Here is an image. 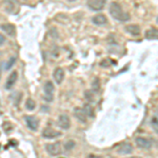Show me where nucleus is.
<instances>
[{
  "mask_svg": "<svg viewBox=\"0 0 158 158\" xmlns=\"http://www.w3.org/2000/svg\"><path fill=\"white\" fill-rule=\"evenodd\" d=\"M74 147H75V142L72 141V140H69L67 143L64 144V149L65 150H72Z\"/></svg>",
  "mask_w": 158,
  "mask_h": 158,
  "instance_id": "5701e85b",
  "label": "nucleus"
},
{
  "mask_svg": "<svg viewBox=\"0 0 158 158\" xmlns=\"http://www.w3.org/2000/svg\"><path fill=\"white\" fill-rule=\"evenodd\" d=\"M106 0H88L89 9L94 12H99L106 6Z\"/></svg>",
  "mask_w": 158,
  "mask_h": 158,
  "instance_id": "20e7f679",
  "label": "nucleus"
},
{
  "mask_svg": "<svg viewBox=\"0 0 158 158\" xmlns=\"http://www.w3.org/2000/svg\"><path fill=\"white\" fill-rule=\"evenodd\" d=\"M15 61H16V57H11L9 60L6 61V62H4V67L2 68V69H4V70H10L12 67H13V64L15 63Z\"/></svg>",
  "mask_w": 158,
  "mask_h": 158,
  "instance_id": "412c9836",
  "label": "nucleus"
},
{
  "mask_svg": "<svg viewBox=\"0 0 158 158\" xmlns=\"http://www.w3.org/2000/svg\"><path fill=\"white\" fill-rule=\"evenodd\" d=\"M151 127H152L153 131H154L156 134H158V118H157L156 116L152 117V119H151Z\"/></svg>",
  "mask_w": 158,
  "mask_h": 158,
  "instance_id": "aec40b11",
  "label": "nucleus"
},
{
  "mask_svg": "<svg viewBox=\"0 0 158 158\" xmlns=\"http://www.w3.org/2000/svg\"><path fill=\"white\" fill-rule=\"evenodd\" d=\"M92 22H93L95 25H104L108 22V19H106V17L104 16L103 14H97L95 15V16L92 17Z\"/></svg>",
  "mask_w": 158,
  "mask_h": 158,
  "instance_id": "ddd939ff",
  "label": "nucleus"
},
{
  "mask_svg": "<svg viewBox=\"0 0 158 158\" xmlns=\"http://www.w3.org/2000/svg\"><path fill=\"white\" fill-rule=\"evenodd\" d=\"M54 90L55 88L52 81H47L44 85V88H43V91H44V99L48 102L53 101V98H54Z\"/></svg>",
  "mask_w": 158,
  "mask_h": 158,
  "instance_id": "7ed1b4c3",
  "label": "nucleus"
},
{
  "mask_svg": "<svg viewBox=\"0 0 158 158\" xmlns=\"http://www.w3.org/2000/svg\"><path fill=\"white\" fill-rule=\"evenodd\" d=\"M85 99H86V100H89V103H90L91 101H93V96H92L91 92L86 91L85 93Z\"/></svg>",
  "mask_w": 158,
  "mask_h": 158,
  "instance_id": "b1692460",
  "label": "nucleus"
},
{
  "mask_svg": "<svg viewBox=\"0 0 158 158\" xmlns=\"http://www.w3.org/2000/svg\"><path fill=\"white\" fill-rule=\"evenodd\" d=\"M74 115H75V117L78 119L79 121L82 122V123H85V122H86V119H88V116H86V114L85 113V111H83V109L76 108L75 110H74Z\"/></svg>",
  "mask_w": 158,
  "mask_h": 158,
  "instance_id": "4468645a",
  "label": "nucleus"
},
{
  "mask_svg": "<svg viewBox=\"0 0 158 158\" xmlns=\"http://www.w3.org/2000/svg\"><path fill=\"white\" fill-rule=\"evenodd\" d=\"M68 1H70V2H74V1H76V0H68Z\"/></svg>",
  "mask_w": 158,
  "mask_h": 158,
  "instance_id": "bb28decb",
  "label": "nucleus"
},
{
  "mask_svg": "<svg viewBox=\"0 0 158 158\" xmlns=\"http://www.w3.org/2000/svg\"><path fill=\"white\" fill-rule=\"evenodd\" d=\"M53 78H54L55 82L57 85H61L63 79H64V71H63V69L62 68L55 69L54 72H53Z\"/></svg>",
  "mask_w": 158,
  "mask_h": 158,
  "instance_id": "9d476101",
  "label": "nucleus"
},
{
  "mask_svg": "<svg viewBox=\"0 0 158 158\" xmlns=\"http://www.w3.org/2000/svg\"><path fill=\"white\" fill-rule=\"evenodd\" d=\"M109 12L111 16L119 22H126L130 20V15L127 12H124L120 4L117 3V2H112L111 6H110Z\"/></svg>",
  "mask_w": 158,
  "mask_h": 158,
  "instance_id": "f257e3e1",
  "label": "nucleus"
},
{
  "mask_svg": "<svg viewBox=\"0 0 158 158\" xmlns=\"http://www.w3.org/2000/svg\"><path fill=\"white\" fill-rule=\"evenodd\" d=\"M25 108H27V110H29V111H33V110H35V108H36V103H35V101L32 98H29L27 100V102H25Z\"/></svg>",
  "mask_w": 158,
  "mask_h": 158,
  "instance_id": "6ab92c4d",
  "label": "nucleus"
},
{
  "mask_svg": "<svg viewBox=\"0 0 158 158\" xmlns=\"http://www.w3.org/2000/svg\"><path fill=\"white\" fill-rule=\"evenodd\" d=\"M129 158H141V157H129Z\"/></svg>",
  "mask_w": 158,
  "mask_h": 158,
  "instance_id": "cd10ccee",
  "label": "nucleus"
},
{
  "mask_svg": "<svg viewBox=\"0 0 158 158\" xmlns=\"http://www.w3.org/2000/svg\"><path fill=\"white\" fill-rule=\"evenodd\" d=\"M135 142H136V146L140 149L149 150L152 148V141L148 138H144V137H136Z\"/></svg>",
  "mask_w": 158,
  "mask_h": 158,
  "instance_id": "0eeeda50",
  "label": "nucleus"
},
{
  "mask_svg": "<svg viewBox=\"0 0 158 158\" xmlns=\"http://www.w3.org/2000/svg\"><path fill=\"white\" fill-rule=\"evenodd\" d=\"M41 135L43 138H45V139H54V138H57V137L61 136V132L52 129V128H45L42 131Z\"/></svg>",
  "mask_w": 158,
  "mask_h": 158,
  "instance_id": "39448f33",
  "label": "nucleus"
},
{
  "mask_svg": "<svg viewBox=\"0 0 158 158\" xmlns=\"http://www.w3.org/2000/svg\"><path fill=\"white\" fill-rule=\"evenodd\" d=\"M58 126L62 130H69L71 127V119L67 114H61L58 117Z\"/></svg>",
  "mask_w": 158,
  "mask_h": 158,
  "instance_id": "6e6552de",
  "label": "nucleus"
},
{
  "mask_svg": "<svg viewBox=\"0 0 158 158\" xmlns=\"http://www.w3.org/2000/svg\"><path fill=\"white\" fill-rule=\"evenodd\" d=\"M50 33H51V34L53 33V38H58V33H57V31L54 29V27H52V29L50 30Z\"/></svg>",
  "mask_w": 158,
  "mask_h": 158,
  "instance_id": "393cba45",
  "label": "nucleus"
},
{
  "mask_svg": "<svg viewBox=\"0 0 158 158\" xmlns=\"http://www.w3.org/2000/svg\"><path fill=\"white\" fill-rule=\"evenodd\" d=\"M132 152H133V146H132L131 143H128V142L122 143L121 146L118 147V149H117V153L120 155H128V154H131Z\"/></svg>",
  "mask_w": 158,
  "mask_h": 158,
  "instance_id": "f8f14e48",
  "label": "nucleus"
},
{
  "mask_svg": "<svg viewBox=\"0 0 158 158\" xmlns=\"http://www.w3.org/2000/svg\"><path fill=\"white\" fill-rule=\"evenodd\" d=\"M45 150L51 156H57L62 153V143L61 142H54V143H49L45 146Z\"/></svg>",
  "mask_w": 158,
  "mask_h": 158,
  "instance_id": "f03ea898",
  "label": "nucleus"
},
{
  "mask_svg": "<svg viewBox=\"0 0 158 158\" xmlns=\"http://www.w3.org/2000/svg\"><path fill=\"white\" fill-rule=\"evenodd\" d=\"M2 7L6 13L12 14L16 10V3L14 0H2Z\"/></svg>",
  "mask_w": 158,
  "mask_h": 158,
  "instance_id": "9b49d317",
  "label": "nucleus"
},
{
  "mask_svg": "<svg viewBox=\"0 0 158 158\" xmlns=\"http://www.w3.org/2000/svg\"><path fill=\"white\" fill-rule=\"evenodd\" d=\"M1 30L3 31L4 33H6L9 36H14L15 35V27L13 24H10V23L2 24Z\"/></svg>",
  "mask_w": 158,
  "mask_h": 158,
  "instance_id": "dca6fc26",
  "label": "nucleus"
},
{
  "mask_svg": "<svg viewBox=\"0 0 158 158\" xmlns=\"http://www.w3.org/2000/svg\"><path fill=\"white\" fill-rule=\"evenodd\" d=\"M146 38L147 39H158V29L151 27L148 31H146Z\"/></svg>",
  "mask_w": 158,
  "mask_h": 158,
  "instance_id": "f3484780",
  "label": "nucleus"
},
{
  "mask_svg": "<svg viewBox=\"0 0 158 158\" xmlns=\"http://www.w3.org/2000/svg\"><path fill=\"white\" fill-rule=\"evenodd\" d=\"M0 39H1V43H0V44H1V45H3L4 41H6V38H4L3 35H0Z\"/></svg>",
  "mask_w": 158,
  "mask_h": 158,
  "instance_id": "a878e982",
  "label": "nucleus"
},
{
  "mask_svg": "<svg viewBox=\"0 0 158 158\" xmlns=\"http://www.w3.org/2000/svg\"><path fill=\"white\" fill-rule=\"evenodd\" d=\"M82 109H83V111H85V113L86 114V116H89V117L94 116V110L90 103H85Z\"/></svg>",
  "mask_w": 158,
  "mask_h": 158,
  "instance_id": "a211bd4d",
  "label": "nucleus"
},
{
  "mask_svg": "<svg viewBox=\"0 0 158 158\" xmlns=\"http://www.w3.org/2000/svg\"><path fill=\"white\" fill-rule=\"evenodd\" d=\"M17 79H18V73H17L16 71H13V72L9 75V77H7L6 81V85H4L6 90H11L13 86L15 85V83H16Z\"/></svg>",
  "mask_w": 158,
  "mask_h": 158,
  "instance_id": "1a4fd4ad",
  "label": "nucleus"
},
{
  "mask_svg": "<svg viewBox=\"0 0 158 158\" xmlns=\"http://www.w3.org/2000/svg\"><path fill=\"white\" fill-rule=\"evenodd\" d=\"M99 80L98 78H95L93 80V82H92V90H93L94 92H98L99 91Z\"/></svg>",
  "mask_w": 158,
  "mask_h": 158,
  "instance_id": "4be33fe9",
  "label": "nucleus"
},
{
  "mask_svg": "<svg viewBox=\"0 0 158 158\" xmlns=\"http://www.w3.org/2000/svg\"><path fill=\"white\" fill-rule=\"evenodd\" d=\"M126 31L132 36H139L140 35V27L137 24H129L126 27Z\"/></svg>",
  "mask_w": 158,
  "mask_h": 158,
  "instance_id": "2eb2a0df",
  "label": "nucleus"
},
{
  "mask_svg": "<svg viewBox=\"0 0 158 158\" xmlns=\"http://www.w3.org/2000/svg\"><path fill=\"white\" fill-rule=\"evenodd\" d=\"M24 121L27 123V128L32 131H37L38 127H39V120L36 118L35 116H25L24 117Z\"/></svg>",
  "mask_w": 158,
  "mask_h": 158,
  "instance_id": "423d86ee",
  "label": "nucleus"
}]
</instances>
